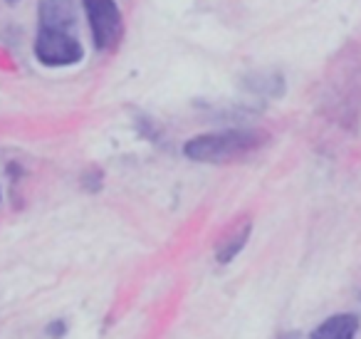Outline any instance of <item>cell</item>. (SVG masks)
I'll list each match as a JSON object with an SVG mask.
<instances>
[{
  "label": "cell",
  "instance_id": "5b68a950",
  "mask_svg": "<svg viewBox=\"0 0 361 339\" xmlns=\"http://www.w3.org/2000/svg\"><path fill=\"white\" fill-rule=\"evenodd\" d=\"M247 235H250V223H245V225H240V228L233 230V233L221 243V248H218V253H216L218 263H223V265L231 263V260L235 258L243 248H245Z\"/></svg>",
  "mask_w": 361,
  "mask_h": 339
},
{
  "label": "cell",
  "instance_id": "277c9868",
  "mask_svg": "<svg viewBox=\"0 0 361 339\" xmlns=\"http://www.w3.org/2000/svg\"><path fill=\"white\" fill-rule=\"evenodd\" d=\"M359 332V319L354 314H334V317L324 319L310 339H354Z\"/></svg>",
  "mask_w": 361,
  "mask_h": 339
},
{
  "label": "cell",
  "instance_id": "8992f818",
  "mask_svg": "<svg viewBox=\"0 0 361 339\" xmlns=\"http://www.w3.org/2000/svg\"><path fill=\"white\" fill-rule=\"evenodd\" d=\"M282 339H295V337H292V334H285V337H282Z\"/></svg>",
  "mask_w": 361,
  "mask_h": 339
},
{
  "label": "cell",
  "instance_id": "6da1fadb",
  "mask_svg": "<svg viewBox=\"0 0 361 339\" xmlns=\"http://www.w3.org/2000/svg\"><path fill=\"white\" fill-rule=\"evenodd\" d=\"M72 0H40L37 6L35 57L45 67H70L82 62L85 47L75 35Z\"/></svg>",
  "mask_w": 361,
  "mask_h": 339
},
{
  "label": "cell",
  "instance_id": "7a4b0ae2",
  "mask_svg": "<svg viewBox=\"0 0 361 339\" xmlns=\"http://www.w3.org/2000/svg\"><path fill=\"white\" fill-rule=\"evenodd\" d=\"M262 141H265V134L255 129L211 131V134L193 136L191 141H186L183 154L201 164H226V161H235L255 151L257 146H262Z\"/></svg>",
  "mask_w": 361,
  "mask_h": 339
},
{
  "label": "cell",
  "instance_id": "3957f363",
  "mask_svg": "<svg viewBox=\"0 0 361 339\" xmlns=\"http://www.w3.org/2000/svg\"><path fill=\"white\" fill-rule=\"evenodd\" d=\"M85 16L90 20L92 40L99 52L114 50L124 35V20L116 0H82Z\"/></svg>",
  "mask_w": 361,
  "mask_h": 339
}]
</instances>
